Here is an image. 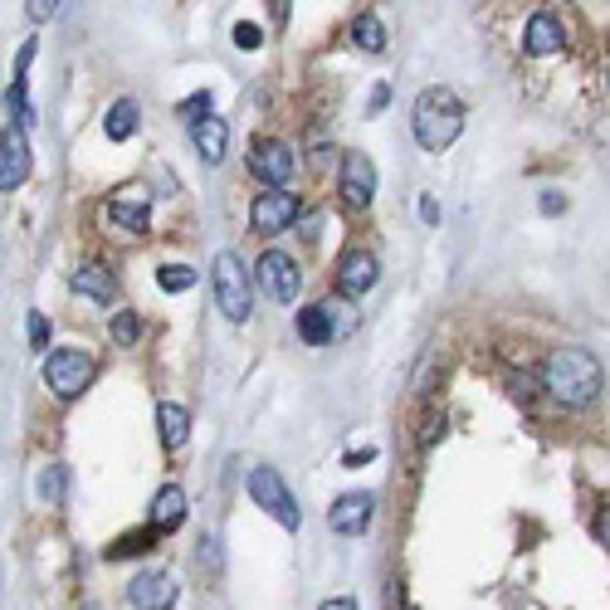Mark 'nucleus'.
Here are the masks:
<instances>
[{
    "instance_id": "obj_32",
    "label": "nucleus",
    "mask_w": 610,
    "mask_h": 610,
    "mask_svg": "<svg viewBox=\"0 0 610 610\" xmlns=\"http://www.w3.org/2000/svg\"><path fill=\"white\" fill-rule=\"evenodd\" d=\"M298 230H303V239H317L323 235V216H303L298 220Z\"/></svg>"
},
{
    "instance_id": "obj_25",
    "label": "nucleus",
    "mask_w": 610,
    "mask_h": 610,
    "mask_svg": "<svg viewBox=\"0 0 610 610\" xmlns=\"http://www.w3.org/2000/svg\"><path fill=\"white\" fill-rule=\"evenodd\" d=\"M138 337H142V317L138 313H118V317H113V342H118V347H132Z\"/></svg>"
},
{
    "instance_id": "obj_3",
    "label": "nucleus",
    "mask_w": 610,
    "mask_h": 610,
    "mask_svg": "<svg viewBox=\"0 0 610 610\" xmlns=\"http://www.w3.org/2000/svg\"><path fill=\"white\" fill-rule=\"evenodd\" d=\"M210 278H216V303H220V313H225L230 323H245V317L255 313V274L245 269V259H239L235 249H220V255H216V269H210Z\"/></svg>"
},
{
    "instance_id": "obj_17",
    "label": "nucleus",
    "mask_w": 610,
    "mask_h": 610,
    "mask_svg": "<svg viewBox=\"0 0 610 610\" xmlns=\"http://www.w3.org/2000/svg\"><path fill=\"white\" fill-rule=\"evenodd\" d=\"M561 40H567V30H561V21L551 11H537L528 21V30H522V50H528L532 60H547V54H557Z\"/></svg>"
},
{
    "instance_id": "obj_13",
    "label": "nucleus",
    "mask_w": 610,
    "mask_h": 610,
    "mask_svg": "<svg viewBox=\"0 0 610 610\" xmlns=\"http://www.w3.org/2000/svg\"><path fill=\"white\" fill-rule=\"evenodd\" d=\"M372 512H376L372 493H342V498L333 503V512H327V528H333L337 537H362V532L372 528Z\"/></svg>"
},
{
    "instance_id": "obj_18",
    "label": "nucleus",
    "mask_w": 610,
    "mask_h": 610,
    "mask_svg": "<svg viewBox=\"0 0 610 610\" xmlns=\"http://www.w3.org/2000/svg\"><path fill=\"white\" fill-rule=\"evenodd\" d=\"M147 522L152 528H161V532H177L181 522H186V493H181V483H161L157 498H152Z\"/></svg>"
},
{
    "instance_id": "obj_33",
    "label": "nucleus",
    "mask_w": 610,
    "mask_h": 610,
    "mask_svg": "<svg viewBox=\"0 0 610 610\" xmlns=\"http://www.w3.org/2000/svg\"><path fill=\"white\" fill-rule=\"evenodd\" d=\"M596 537H600V547H610V508L596 512Z\"/></svg>"
},
{
    "instance_id": "obj_36",
    "label": "nucleus",
    "mask_w": 610,
    "mask_h": 610,
    "mask_svg": "<svg viewBox=\"0 0 610 610\" xmlns=\"http://www.w3.org/2000/svg\"><path fill=\"white\" fill-rule=\"evenodd\" d=\"M317 610H356V600L352 596H333V600H323Z\"/></svg>"
},
{
    "instance_id": "obj_7",
    "label": "nucleus",
    "mask_w": 610,
    "mask_h": 610,
    "mask_svg": "<svg viewBox=\"0 0 610 610\" xmlns=\"http://www.w3.org/2000/svg\"><path fill=\"white\" fill-rule=\"evenodd\" d=\"M255 284H259V294L274 298V303H294V298L303 294V274H298V264L284 249H264V255H259Z\"/></svg>"
},
{
    "instance_id": "obj_15",
    "label": "nucleus",
    "mask_w": 610,
    "mask_h": 610,
    "mask_svg": "<svg viewBox=\"0 0 610 610\" xmlns=\"http://www.w3.org/2000/svg\"><path fill=\"white\" fill-rule=\"evenodd\" d=\"M376 278H381V264H376L372 249H347L342 264H337V288H342L347 298H362L376 288Z\"/></svg>"
},
{
    "instance_id": "obj_22",
    "label": "nucleus",
    "mask_w": 610,
    "mask_h": 610,
    "mask_svg": "<svg viewBox=\"0 0 610 610\" xmlns=\"http://www.w3.org/2000/svg\"><path fill=\"white\" fill-rule=\"evenodd\" d=\"M352 44H356L362 54H381V50H386V25H381V15H376V11H362V15H356V21H352Z\"/></svg>"
},
{
    "instance_id": "obj_10",
    "label": "nucleus",
    "mask_w": 610,
    "mask_h": 610,
    "mask_svg": "<svg viewBox=\"0 0 610 610\" xmlns=\"http://www.w3.org/2000/svg\"><path fill=\"white\" fill-rule=\"evenodd\" d=\"M347 333V308L337 303H308L303 313H298V337H303L308 347H327L333 337Z\"/></svg>"
},
{
    "instance_id": "obj_4",
    "label": "nucleus",
    "mask_w": 610,
    "mask_h": 610,
    "mask_svg": "<svg viewBox=\"0 0 610 610\" xmlns=\"http://www.w3.org/2000/svg\"><path fill=\"white\" fill-rule=\"evenodd\" d=\"M93 356L83 352V347H60V352H50L44 356V386H50L60 401H79L83 391H89V381H93Z\"/></svg>"
},
{
    "instance_id": "obj_37",
    "label": "nucleus",
    "mask_w": 610,
    "mask_h": 610,
    "mask_svg": "<svg viewBox=\"0 0 610 610\" xmlns=\"http://www.w3.org/2000/svg\"><path fill=\"white\" fill-rule=\"evenodd\" d=\"M333 161V147H313V167H327Z\"/></svg>"
},
{
    "instance_id": "obj_23",
    "label": "nucleus",
    "mask_w": 610,
    "mask_h": 610,
    "mask_svg": "<svg viewBox=\"0 0 610 610\" xmlns=\"http://www.w3.org/2000/svg\"><path fill=\"white\" fill-rule=\"evenodd\" d=\"M161 537V528H142V532H128V537H118V547L108 551V557H142V551H152V542Z\"/></svg>"
},
{
    "instance_id": "obj_11",
    "label": "nucleus",
    "mask_w": 610,
    "mask_h": 610,
    "mask_svg": "<svg viewBox=\"0 0 610 610\" xmlns=\"http://www.w3.org/2000/svg\"><path fill=\"white\" fill-rule=\"evenodd\" d=\"M30 177V142H25V122H5L0 138V191L11 196L15 186H25Z\"/></svg>"
},
{
    "instance_id": "obj_31",
    "label": "nucleus",
    "mask_w": 610,
    "mask_h": 610,
    "mask_svg": "<svg viewBox=\"0 0 610 610\" xmlns=\"http://www.w3.org/2000/svg\"><path fill=\"white\" fill-rule=\"evenodd\" d=\"M30 60H35V40H25L21 44V60H15V79H25V74H30Z\"/></svg>"
},
{
    "instance_id": "obj_30",
    "label": "nucleus",
    "mask_w": 610,
    "mask_h": 610,
    "mask_svg": "<svg viewBox=\"0 0 610 610\" xmlns=\"http://www.w3.org/2000/svg\"><path fill=\"white\" fill-rule=\"evenodd\" d=\"M64 0H25V11H30V21H50V15H60Z\"/></svg>"
},
{
    "instance_id": "obj_38",
    "label": "nucleus",
    "mask_w": 610,
    "mask_h": 610,
    "mask_svg": "<svg viewBox=\"0 0 610 610\" xmlns=\"http://www.w3.org/2000/svg\"><path fill=\"white\" fill-rule=\"evenodd\" d=\"M274 15H278V25H288V0H274Z\"/></svg>"
},
{
    "instance_id": "obj_14",
    "label": "nucleus",
    "mask_w": 610,
    "mask_h": 610,
    "mask_svg": "<svg viewBox=\"0 0 610 610\" xmlns=\"http://www.w3.org/2000/svg\"><path fill=\"white\" fill-rule=\"evenodd\" d=\"M108 220L122 230V235H132V239H142L152 230V206H147V196H142L138 186L132 191H118V196H108Z\"/></svg>"
},
{
    "instance_id": "obj_16",
    "label": "nucleus",
    "mask_w": 610,
    "mask_h": 610,
    "mask_svg": "<svg viewBox=\"0 0 610 610\" xmlns=\"http://www.w3.org/2000/svg\"><path fill=\"white\" fill-rule=\"evenodd\" d=\"M191 142H196V152H200V161H206V167H220V161H225V152H230L225 118H216V113L196 118V122H191Z\"/></svg>"
},
{
    "instance_id": "obj_19",
    "label": "nucleus",
    "mask_w": 610,
    "mask_h": 610,
    "mask_svg": "<svg viewBox=\"0 0 610 610\" xmlns=\"http://www.w3.org/2000/svg\"><path fill=\"white\" fill-rule=\"evenodd\" d=\"M157 434H161V444H167V450H181V444H186V434H191V411H186V405L161 401L157 405Z\"/></svg>"
},
{
    "instance_id": "obj_8",
    "label": "nucleus",
    "mask_w": 610,
    "mask_h": 610,
    "mask_svg": "<svg viewBox=\"0 0 610 610\" xmlns=\"http://www.w3.org/2000/svg\"><path fill=\"white\" fill-rule=\"evenodd\" d=\"M249 171H255L264 186H288L298 171V157L284 138H255L249 142Z\"/></svg>"
},
{
    "instance_id": "obj_1",
    "label": "nucleus",
    "mask_w": 610,
    "mask_h": 610,
    "mask_svg": "<svg viewBox=\"0 0 610 610\" xmlns=\"http://www.w3.org/2000/svg\"><path fill=\"white\" fill-rule=\"evenodd\" d=\"M600 386H606V376H600L596 356L581 352V347H561V352H551L547 362H542V391H547L557 405H567V411L596 405Z\"/></svg>"
},
{
    "instance_id": "obj_26",
    "label": "nucleus",
    "mask_w": 610,
    "mask_h": 610,
    "mask_svg": "<svg viewBox=\"0 0 610 610\" xmlns=\"http://www.w3.org/2000/svg\"><path fill=\"white\" fill-rule=\"evenodd\" d=\"M259 44H264V30H259V25H249V21H239V25H235V50H249V54H255Z\"/></svg>"
},
{
    "instance_id": "obj_9",
    "label": "nucleus",
    "mask_w": 610,
    "mask_h": 610,
    "mask_svg": "<svg viewBox=\"0 0 610 610\" xmlns=\"http://www.w3.org/2000/svg\"><path fill=\"white\" fill-rule=\"evenodd\" d=\"M337 196L352 210H366L376 200V161L362 157V152H347L342 171H337Z\"/></svg>"
},
{
    "instance_id": "obj_12",
    "label": "nucleus",
    "mask_w": 610,
    "mask_h": 610,
    "mask_svg": "<svg viewBox=\"0 0 610 610\" xmlns=\"http://www.w3.org/2000/svg\"><path fill=\"white\" fill-rule=\"evenodd\" d=\"M132 610H171L177 606V576L171 571H142L128 581Z\"/></svg>"
},
{
    "instance_id": "obj_6",
    "label": "nucleus",
    "mask_w": 610,
    "mask_h": 610,
    "mask_svg": "<svg viewBox=\"0 0 610 610\" xmlns=\"http://www.w3.org/2000/svg\"><path fill=\"white\" fill-rule=\"evenodd\" d=\"M298 220H303V200H298L288 186H269L264 196H255V206H249V230L264 235V239L294 230Z\"/></svg>"
},
{
    "instance_id": "obj_2",
    "label": "nucleus",
    "mask_w": 610,
    "mask_h": 610,
    "mask_svg": "<svg viewBox=\"0 0 610 610\" xmlns=\"http://www.w3.org/2000/svg\"><path fill=\"white\" fill-rule=\"evenodd\" d=\"M411 128H415V142H420L425 152H444L464 132V103L454 99V89L434 83V89H425L420 99H415Z\"/></svg>"
},
{
    "instance_id": "obj_5",
    "label": "nucleus",
    "mask_w": 610,
    "mask_h": 610,
    "mask_svg": "<svg viewBox=\"0 0 610 610\" xmlns=\"http://www.w3.org/2000/svg\"><path fill=\"white\" fill-rule=\"evenodd\" d=\"M249 498H255V508H264L274 522H284L288 532H298L303 512H298L294 489L284 483V473L278 469H249Z\"/></svg>"
},
{
    "instance_id": "obj_35",
    "label": "nucleus",
    "mask_w": 610,
    "mask_h": 610,
    "mask_svg": "<svg viewBox=\"0 0 610 610\" xmlns=\"http://www.w3.org/2000/svg\"><path fill=\"white\" fill-rule=\"evenodd\" d=\"M420 220L425 225H440V206H434L430 196H420Z\"/></svg>"
},
{
    "instance_id": "obj_21",
    "label": "nucleus",
    "mask_w": 610,
    "mask_h": 610,
    "mask_svg": "<svg viewBox=\"0 0 610 610\" xmlns=\"http://www.w3.org/2000/svg\"><path fill=\"white\" fill-rule=\"evenodd\" d=\"M138 128H142V108L132 99H118L108 108V118H103V132H108V142H128V138H138Z\"/></svg>"
},
{
    "instance_id": "obj_29",
    "label": "nucleus",
    "mask_w": 610,
    "mask_h": 610,
    "mask_svg": "<svg viewBox=\"0 0 610 610\" xmlns=\"http://www.w3.org/2000/svg\"><path fill=\"white\" fill-rule=\"evenodd\" d=\"M40 493L50 503H60L64 498V469H50V473H40Z\"/></svg>"
},
{
    "instance_id": "obj_34",
    "label": "nucleus",
    "mask_w": 610,
    "mask_h": 610,
    "mask_svg": "<svg viewBox=\"0 0 610 610\" xmlns=\"http://www.w3.org/2000/svg\"><path fill=\"white\" fill-rule=\"evenodd\" d=\"M561 210H567V200H561L557 191H547V196H542V216H561Z\"/></svg>"
},
{
    "instance_id": "obj_24",
    "label": "nucleus",
    "mask_w": 610,
    "mask_h": 610,
    "mask_svg": "<svg viewBox=\"0 0 610 610\" xmlns=\"http://www.w3.org/2000/svg\"><path fill=\"white\" fill-rule=\"evenodd\" d=\"M157 284H161V294H186V288H196V269H186V264H161V269H157Z\"/></svg>"
},
{
    "instance_id": "obj_28",
    "label": "nucleus",
    "mask_w": 610,
    "mask_h": 610,
    "mask_svg": "<svg viewBox=\"0 0 610 610\" xmlns=\"http://www.w3.org/2000/svg\"><path fill=\"white\" fill-rule=\"evenodd\" d=\"M181 118H186V122H196V118H206V113H210V93H191V99L186 103H181Z\"/></svg>"
},
{
    "instance_id": "obj_20",
    "label": "nucleus",
    "mask_w": 610,
    "mask_h": 610,
    "mask_svg": "<svg viewBox=\"0 0 610 610\" xmlns=\"http://www.w3.org/2000/svg\"><path fill=\"white\" fill-rule=\"evenodd\" d=\"M74 294L93 298V303H113V298H118V278L103 264H83L79 274H74Z\"/></svg>"
},
{
    "instance_id": "obj_27",
    "label": "nucleus",
    "mask_w": 610,
    "mask_h": 610,
    "mask_svg": "<svg viewBox=\"0 0 610 610\" xmlns=\"http://www.w3.org/2000/svg\"><path fill=\"white\" fill-rule=\"evenodd\" d=\"M25 333H30V347H35V352H44V347H50V323H44V313H30Z\"/></svg>"
}]
</instances>
